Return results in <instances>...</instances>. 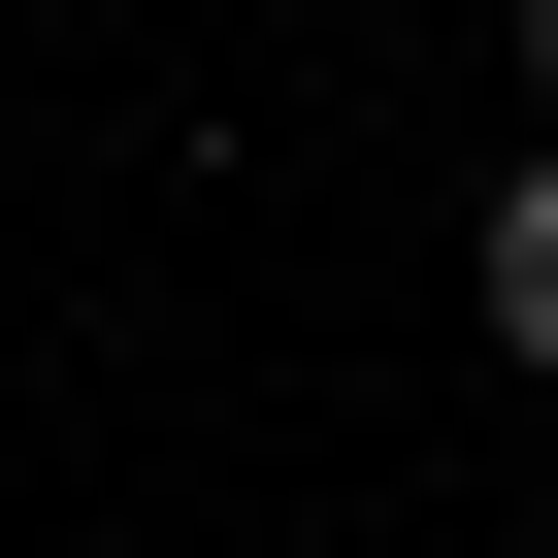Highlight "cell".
I'll list each match as a JSON object with an SVG mask.
<instances>
[{
    "label": "cell",
    "instance_id": "6da1fadb",
    "mask_svg": "<svg viewBox=\"0 0 558 558\" xmlns=\"http://www.w3.org/2000/svg\"><path fill=\"white\" fill-rule=\"evenodd\" d=\"M493 362H558V132L493 165Z\"/></svg>",
    "mask_w": 558,
    "mask_h": 558
},
{
    "label": "cell",
    "instance_id": "7a4b0ae2",
    "mask_svg": "<svg viewBox=\"0 0 558 558\" xmlns=\"http://www.w3.org/2000/svg\"><path fill=\"white\" fill-rule=\"evenodd\" d=\"M525 132H558V0H525Z\"/></svg>",
    "mask_w": 558,
    "mask_h": 558
}]
</instances>
